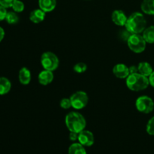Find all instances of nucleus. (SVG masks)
I'll return each mask as SVG.
<instances>
[{
  "mask_svg": "<svg viewBox=\"0 0 154 154\" xmlns=\"http://www.w3.org/2000/svg\"><path fill=\"white\" fill-rule=\"evenodd\" d=\"M147 20L144 15L139 12L132 14L127 18L125 27L131 34H140L146 29Z\"/></svg>",
  "mask_w": 154,
  "mask_h": 154,
  "instance_id": "1",
  "label": "nucleus"
},
{
  "mask_svg": "<svg viewBox=\"0 0 154 154\" xmlns=\"http://www.w3.org/2000/svg\"><path fill=\"white\" fill-rule=\"evenodd\" d=\"M86 124L85 118L80 113L72 111L66 116V125L70 132L79 134L85 129Z\"/></svg>",
  "mask_w": 154,
  "mask_h": 154,
  "instance_id": "2",
  "label": "nucleus"
},
{
  "mask_svg": "<svg viewBox=\"0 0 154 154\" xmlns=\"http://www.w3.org/2000/svg\"><path fill=\"white\" fill-rule=\"evenodd\" d=\"M126 86L132 91H142L147 89L150 85L148 77H146L141 74H130L126 78Z\"/></svg>",
  "mask_w": 154,
  "mask_h": 154,
  "instance_id": "3",
  "label": "nucleus"
},
{
  "mask_svg": "<svg viewBox=\"0 0 154 154\" xmlns=\"http://www.w3.org/2000/svg\"><path fill=\"white\" fill-rule=\"evenodd\" d=\"M146 41L139 34H131L127 39V45L129 49L135 54L142 53L146 48Z\"/></svg>",
  "mask_w": 154,
  "mask_h": 154,
  "instance_id": "4",
  "label": "nucleus"
},
{
  "mask_svg": "<svg viewBox=\"0 0 154 154\" xmlns=\"http://www.w3.org/2000/svg\"><path fill=\"white\" fill-rule=\"evenodd\" d=\"M41 63L45 70L53 72L58 68L60 62H59V59L56 54L48 51V52H45L42 55Z\"/></svg>",
  "mask_w": 154,
  "mask_h": 154,
  "instance_id": "5",
  "label": "nucleus"
},
{
  "mask_svg": "<svg viewBox=\"0 0 154 154\" xmlns=\"http://www.w3.org/2000/svg\"><path fill=\"white\" fill-rule=\"evenodd\" d=\"M70 100L72 108L76 110H81L87 106L89 98L85 92L78 91L71 96Z\"/></svg>",
  "mask_w": 154,
  "mask_h": 154,
  "instance_id": "6",
  "label": "nucleus"
},
{
  "mask_svg": "<svg viewBox=\"0 0 154 154\" xmlns=\"http://www.w3.org/2000/svg\"><path fill=\"white\" fill-rule=\"evenodd\" d=\"M135 107L138 111L144 114H149L154 109L153 99L147 96H140L135 102Z\"/></svg>",
  "mask_w": 154,
  "mask_h": 154,
  "instance_id": "7",
  "label": "nucleus"
},
{
  "mask_svg": "<svg viewBox=\"0 0 154 154\" xmlns=\"http://www.w3.org/2000/svg\"><path fill=\"white\" fill-rule=\"evenodd\" d=\"M78 140L84 147H90L94 144V135L90 131L84 129L78 134Z\"/></svg>",
  "mask_w": 154,
  "mask_h": 154,
  "instance_id": "8",
  "label": "nucleus"
},
{
  "mask_svg": "<svg viewBox=\"0 0 154 154\" xmlns=\"http://www.w3.org/2000/svg\"><path fill=\"white\" fill-rule=\"evenodd\" d=\"M113 73L117 78H120V79L127 78V77L130 75L129 67L123 63L115 65L113 68Z\"/></svg>",
  "mask_w": 154,
  "mask_h": 154,
  "instance_id": "9",
  "label": "nucleus"
},
{
  "mask_svg": "<svg viewBox=\"0 0 154 154\" xmlns=\"http://www.w3.org/2000/svg\"><path fill=\"white\" fill-rule=\"evenodd\" d=\"M111 20L117 26H125L126 20H127V17L126 14L121 10H115L113 11L111 14Z\"/></svg>",
  "mask_w": 154,
  "mask_h": 154,
  "instance_id": "10",
  "label": "nucleus"
},
{
  "mask_svg": "<svg viewBox=\"0 0 154 154\" xmlns=\"http://www.w3.org/2000/svg\"><path fill=\"white\" fill-rule=\"evenodd\" d=\"M38 79V82L40 83V84H42V85H48V84H51L53 81V80H54V73H53V72H51V71H42V72L39 73Z\"/></svg>",
  "mask_w": 154,
  "mask_h": 154,
  "instance_id": "11",
  "label": "nucleus"
},
{
  "mask_svg": "<svg viewBox=\"0 0 154 154\" xmlns=\"http://www.w3.org/2000/svg\"><path fill=\"white\" fill-rule=\"evenodd\" d=\"M46 12L42 11L41 8L35 9L30 13L29 20L34 23H40L45 20Z\"/></svg>",
  "mask_w": 154,
  "mask_h": 154,
  "instance_id": "12",
  "label": "nucleus"
},
{
  "mask_svg": "<svg viewBox=\"0 0 154 154\" xmlns=\"http://www.w3.org/2000/svg\"><path fill=\"white\" fill-rule=\"evenodd\" d=\"M39 8L45 12H51L55 9L57 0H38Z\"/></svg>",
  "mask_w": 154,
  "mask_h": 154,
  "instance_id": "13",
  "label": "nucleus"
},
{
  "mask_svg": "<svg viewBox=\"0 0 154 154\" xmlns=\"http://www.w3.org/2000/svg\"><path fill=\"white\" fill-rule=\"evenodd\" d=\"M31 72L29 69L23 67L19 72V81L23 85H28L31 81Z\"/></svg>",
  "mask_w": 154,
  "mask_h": 154,
  "instance_id": "14",
  "label": "nucleus"
},
{
  "mask_svg": "<svg viewBox=\"0 0 154 154\" xmlns=\"http://www.w3.org/2000/svg\"><path fill=\"white\" fill-rule=\"evenodd\" d=\"M138 73L144 75L146 77H149L153 72L151 65L147 62H141L138 66Z\"/></svg>",
  "mask_w": 154,
  "mask_h": 154,
  "instance_id": "15",
  "label": "nucleus"
},
{
  "mask_svg": "<svg viewBox=\"0 0 154 154\" xmlns=\"http://www.w3.org/2000/svg\"><path fill=\"white\" fill-rule=\"evenodd\" d=\"M141 8L144 13L154 15V0H144L141 3Z\"/></svg>",
  "mask_w": 154,
  "mask_h": 154,
  "instance_id": "16",
  "label": "nucleus"
},
{
  "mask_svg": "<svg viewBox=\"0 0 154 154\" xmlns=\"http://www.w3.org/2000/svg\"><path fill=\"white\" fill-rule=\"evenodd\" d=\"M11 88V83L8 78L0 77V95H5Z\"/></svg>",
  "mask_w": 154,
  "mask_h": 154,
  "instance_id": "17",
  "label": "nucleus"
},
{
  "mask_svg": "<svg viewBox=\"0 0 154 154\" xmlns=\"http://www.w3.org/2000/svg\"><path fill=\"white\" fill-rule=\"evenodd\" d=\"M142 36L147 43L154 44V26L146 28L143 32Z\"/></svg>",
  "mask_w": 154,
  "mask_h": 154,
  "instance_id": "18",
  "label": "nucleus"
},
{
  "mask_svg": "<svg viewBox=\"0 0 154 154\" xmlns=\"http://www.w3.org/2000/svg\"><path fill=\"white\" fill-rule=\"evenodd\" d=\"M69 154H87L84 146L80 143H74L69 147Z\"/></svg>",
  "mask_w": 154,
  "mask_h": 154,
  "instance_id": "19",
  "label": "nucleus"
},
{
  "mask_svg": "<svg viewBox=\"0 0 154 154\" xmlns=\"http://www.w3.org/2000/svg\"><path fill=\"white\" fill-rule=\"evenodd\" d=\"M5 20L8 24H16L19 21V17L15 11H9L6 15Z\"/></svg>",
  "mask_w": 154,
  "mask_h": 154,
  "instance_id": "20",
  "label": "nucleus"
},
{
  "mask_svg": "<svg viewBox=\"0 0 154 154\" xmlns=\"http://www.w3.org/2000/svg\"><path fill=\"white\" fill-rule=\"evenodd\" d=\"M11 8L14 10V11H15L16 13H20V12H22L24 10L25 6H24V4L23 2L20 1V0H16Z\"/></svg>",
  "mask_w": 154,
  "mask_h": 154,
  "instance_id": "21",
  "label": "nucleus"
},
{
  "mask_svg": "<svg viewBox=\"0 0 154 154\" xmlns=\"http://www.w3.org/2000/svg\"><path fill=\"white\" fill-rule=\"evenodd\" d=\"M87 66L84 63H78L74 66V71L77 73H84L87 71Z\"/></svg>",
  "mask_w": 154,
  "mask_h": 154,
  "instance_id": "22",
  "label": "nucleus"
},
{
  "mask_svg": "<svg viewBox=\"0 0 154 154\" xmlns=\"http://www.w3.org/2000/svg\"><path fill=\"white\" fill-rule=\"evenodd\" d=\"M147 132L150 135H154V117L150 119L147 124V128H146Z\"/></svg>",
  "mask_w": 154,
  "mask_h": 154,
  "instance_id": "23",
  "label": "nucleus"
},
{
  "mask_svg": "<svg viewBox=\"0 0 154 154\" xmlns=\"http://www.w3.org/2000/svg\"><path fill=\"white\" fill-rule=\"evenodd\" d=\"M60 107L63 109H69L72 107V102H71L70 99H67V98H65L63 99L60 102Z\"/></svg>",
  "mask_w": 154,
  "mask_h": 154,
  "instance_id": "24",
  "label": "nucleus"
},
{
  "mask_svg": "<svg viewBox=\"0 0 154 154\" xmlns=\"http://www.w3.org/2000/svg\"><path fill=\"white\" fill-rule=\"evenodd\" d=\"M16 0H0V5L5 7V8H11L14 3Z\"/></svg>",
  "mask_w": 154,
  "mask_h": 154,
  "instance_id": "25",
  "label": "nucleus"
},
{
  "mask_svg": "<svg viewBox=\"0 0 154 154\" xmlns=\"http://www.w3.org/2000/svg\"><path fill=\"white\" fill-rule=\"evenodd\" d=\"M8 11L6 8L0 5V21H2L3 20H5L6 15H7Z\"/></svg>",
  "mask_w": 154,
  "mask_h": 154,
  "instance_id": "26",
  "label": "nucleus"
},
{
  "mask_svg": "<svg viewBox=\"0 0 154 154\" xmlns=\"http://www.w3.org/2000/svg\"><path fill=\"white\" fill-rule=\"evenodd\" d=\"M69 139L72 141H75L76 140L78 139V133H76V132H70V134H69Z\"/></svg>",
  "mask_w": 154,
  "mask_h": 154,
  "instance_id": "27",
  "label": "nucleus"
},
{
  "mask_svg": "<svg viewBox=\"0 0 154 154\" xmlns=\"http://www.w3.org/2000/svg\"><path fill=\"white\" fill-rule=\"evenodd\" d=\"M149 78V82H150V85H151L152 87H154V71L153 72V73L148 77Z\"/></svg>",
  "mask_w": 154,
  "mask_h": 154,
  "instance_id": "28",
  "label": "nucleus"
},
{
  "mask_svg": "<svg viewBox=\"0 0 154 154\" xmlns=\"http://www.w3.org/2000/svg\"><path fill=\"white\" fill-rule=\"evenodd\" d=\"M129 73L130 74H134V73H137V72H138V67H136V66H131V67H129Z\"/></svg>",
  "mask_w": 154,
  "mask_h": 154,
  "instance_id": "29",
  "label": "nucleus"
},
{
  "mask_svg": "<svg viewBox=\"0 0 154 154\" xmlns=\"http://www.w3.org/2000/svg\"><path fill=\"white\" fill-rule=\"evenodd\" d=\"M5 37V31L1 26H0V42L3 40Z\"/></svg>",
  "mask_w": 154,
  "mask_h": 154,
  "instance_id": "30",
  "label": "nucleus"
}]
</instances>
